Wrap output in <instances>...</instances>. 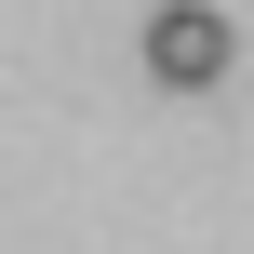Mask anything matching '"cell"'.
I'll return each instance as SVG.
<instances>
[{"label": "cell", "instance_id": "6da1fadb", "mask_svg": "<svg viewBox=\"0 0 254 254\" xmlns=\"http://www.w3.org/2000/svg\"><path fill=\"white\" fill-rule=\"evenodd\" d=\"M228 67H241V27H228L214 0H161V13H147V80H161V94H214Z\"/></svg>", "mask_w": 254, "mask_h": 254}]
</instances>
